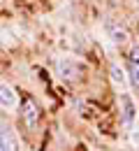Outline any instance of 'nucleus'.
<instances>
[{"label":"nucleus","instance_id":"obj_1","mask_svg":"<svg viewBox=\"0 0 139 151\" xmlns=\"http://www.w3.org/2000/svg\"><path fill=\"white\" fill-rule=\"evenodd\" d=\"M21 119H23V123L28 128H37V123H40V107H37V102L33 98H26L21 102Z\"/></svg>","mask_w":139,"mask_h":151},{"label":"nucleus","instance_id":"obj_2","mask_svg":"<svg viewBox=\"0 0 139 151\" xmlns=\"http://www.w3.org/2000/svg\"><path fill=\"white\" fill-rule=\"evenodd\" d=\"M0 151H21L19 137H16L14 128L7 123L0 126Z\"/></svg>","mask_w":139,"mask_h":151},{"label":"nucleus","instance_id":"obj_3","mask_svg":"<svg viewBox=\"0 0 139 151\" xmlns=\"http://www.w3.org/2000/svg\"><path fill=\"white\" fill-rule=\"evenodd\" d=\"M56 68H58V77L63 79V81H79L81 68L74 63V60H70V58H60Z\"/></svg>","mask_w":139,"mask_h":151},{"label":"nucleus","instance_id":"obj_4","mask_svg":"<svg viewBox=\"0 0 139 151\" xmlns=\"http://www.w3.org/2000/svg\"><path fill=\"white\" fill-rule=\"evenodd\" d=\"M128 75H130L132 86L139 88V47H132L128 54Z\"/></svg>","mask_w":139,"mask_h":151},{"label":"nucleus","instance_id":"obj_5","mask_svg":"<svg viewBox=\"0 0 139 151\" xmlns=\"http://www.w3.org/2000/svg\"><path fill=\"white\" fill-rule=\"evenodd\" d=\"M19 105V98H16V91L9 86V84H5V81H0V107H5V109H14Z\"/></svg>","mask_w":139,"mask_h":151},{"label":"nucleus","instance_id":"obj_6","mask_svg":"<svg viewBox=\"0 0 139 151\" xmlns=\"http://www.w3.org/2000/svg\"><path fill=\"white\" fill-rule=\"evenodd\" d=\"M120 112H123L125 128H132V123H135V102L130 100L128 93H120Z\"/></svg>","mask_w":139,"mask_h":151},{"label":"nucleus","instance_id":"obj_7","mask_svg":"<svg viewBox=\"0 0 139 151\" xmlns=\"http://www.w3.org/2000/svg\"><path fill=\"white\" fill-rule=\"evenodd\" d=\"M107 33H109V37L111 42H116V44H123V42H128V30H125V26H120L116 21H107Z\"/></svg>","mask_w":139,"mask_h":151},{"label":"nucleus","instance_id":"obj_8","mask_svg":"<svg viewBox=\"0 0 139 151\" xmlns=\"http://www.w3.org/2000/svg\"><path fill=\"white\" fill-rule=\"evenodd\" d=\"M109 72H111V81H114V84H118V86L125 84V72H123V68H120L118 63H114Z\"/></svg>","mask_w":139,"mask_h":151}]
</instances>
